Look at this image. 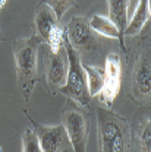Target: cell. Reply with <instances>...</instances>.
Instances as JSON below:
<instances>
[{
  "mask_svg": "<svg viewBox=\"0 0 151 152\" xmlns=\"http://www.w3.org/2000/svg\"><path fill=\"white\" fill-rule=\"evenodd\" d=\"M0 41H1V29H0Z\"/></svg>",
  "mask_w": 151,
  "mask_h": 152,
  "instance_id": "19",
  "label": "cell"
},
{
  "mask_svg": "<svg viewBox=\"0 0 151 152\" xmlns=\"http://www.w3.org/2000/svg\"><path fill=\"white\" fill-rule=\"evenodd\" d=\"M44 80L47 91L50 94H56L57 91L65 85L66 75H68V56L65 47H62L57 53L47 50L44 53Z\"/></svg>",
  "mask_w": 151,
  "mask_h": 152,
  "instance_id": "9",
  "label": "cell"
},
{
  "mask_svg": "<svg viewBox=\"0 0 151 152\" xmlns=\"http://www.w3.org/2000/svg\"><path fill=\"white\" fill-rule=\"evenodd\" d=\"M148 22H150V0H139L136 10L129 18L125 31L122 32V37L123 35H131V37L138 35L145 28V25H148Z\"/></svg>",
  "mask_w": 151,
  "mask_h": 152,
  "instance_id": "12",
  "label": "cell"
},
{
  "mask_svg": "<svg viewBox=\"0 0 151 152\" xmlns=\"http://www.w3.org/2000/svg\"><path fill=\"white\" fill-rule=\"evenodd\" d=\"M98 152H131L132 130L125 117L110 107L97 108Z\"/></svg>",
  "mask_w": 151,
  "mask_h": 152,
  "instance_id": "1",
  "label": "cell"
},
{
  "mask_svg": "<svg viewBox=\"0 0 151 152\" xmlns=\"http://www.w3.org/2000/svg\"><path fill=\"white\" fill-rule=\"evenodd\" d=\"M133 142L138 152H150L151 149V120L150 107L139 110L133 117Z\"/></svg>",
  "mask_w": 151,
  "mask_h": 152,
  "instance_id": "11",
  "label": "cell"
},
{
  "mask_svg": "<svg viewBox=\"0 0 151 152\" xmlns=\"http://www.w3.org/2000/svg\"><path fill=\"white\" fill-rule=\"evenodd\" d=\"M41 3H46L47 6H50L55 13L57 15V18L62 19V16L76 4L75 0H41Z\"/></svg>",
  "mask_w": 151,
  "mask_h": 152,
  "instance_id": "17",
  "label": "cell"
},
{
  "mask_svg": "<svg viewBox=\"0 0 151 152\" xmlns=\"http://www.w3.org/2000/svg\"><path fill=\"white\" fill-rule=\"evenodd\" d=\"M41 39L35 35L28 38H19L13 41L12 51L16 64V80L21 95L25 101H29L37 82V61L38 48L41 47Z\"/></svg>",
  "mask_w": 151,
  "mask_h": 152,
  "instance_id": "2",
  "label": "cell"
},
{
  "mask_svg": "<svg viewBox=\"0 0 151 152\" xmlns=\"http://www.w3.org/2000/svg\"><path fill=\"white\" fill-rule=\"evenodd\" d=\"M63 47L68 56V75L65 85L59 89L65 96L78 102L79 105H88L91 96L88 92V83H87V75L82 67V60L76 50L71 45L68 37L65 35Z\"/></svg>",
  "mask_w": 151,
  "mask_h": 152,
  "instance_id": "5",
  "label": "cell"
},
{
  "mask_svg": "<svg viewBox=\"0 0 151 152\" xmlns=\"http://www.w3.org/2000/svg\"><path fill=\"white\" fill-rule=\"evenodd\" d=\"M34 35L47 44L49 50L57 53L63 47V39L66 29L57 18L55 10L46 3H38L35 16H34Z\"/></svg>",
  "mask_w": 151,
  "mask_h": 152,
  "instance_id": "6",
  "label": "cell"
},
{
  "mask_svg": "<svg viewBox=\"0 0 151 152\" xmlns=\"http://www.w3.org/2000/svg\"><path fill=\"white\" fill-rule=\"evenodd\" d=\"M90 28L93 29V32H97L100 35H104L107 38H116L120 41V45L125 48V44H123V38L120 35L117 26L114 25L113 22L107 16H101V15H94L91 16L90 22H88Z\"/></svg>",
  "mask_w": 151,
  "mask_h": 152,
  "instance_id": "13",
  "label": "cell"
},
{
  "mask_svg": "<svg viewBox=\"0 0 151 152\" xmlns=\"http://www.w3.org/2000/svg\"><path fill=\"white\" fill-rule=\"evenodd\" d=\"M21 140H22V152H43L38 143L37 134L32 129H25L21 136Z\"/></svg>",
  "mask_w": 151,
  "mask_h": 152,
  "instance_id": "16",
  "label": "cell"
},
{
  "mask_svg": "<svg viewBox=\"0 0 151 152\" xmlns=\"http://www.w3.org/2000/svg\"><path fill=\"white\" fill-rule=\"evenodd\" d=\"M84 72L87 75V83H88V92L90 96L93 98L95 95H98L103 89V82H104V69L100 66L94 64H88V63H82Z\"/></svg>",
  "mask_w": 151,
  "mask_h": 152,
  "instance_id": "15",
  "label": "cell"
},
{
  "mask_svg": "<svg viewBox=\"0 0 151 152\" xmlns=\"http://www.w3.org/2000/svg\"><path fill=\"white\" fill-rule=\"evenodd\" d=\"M148 37V31L141 37L129 66V94L133 101L142 104L150 101L151 92V58Z\"/></svg>",
  "mask_w": 151,
  "mask_h": 152,
  "instance_id": "3",
  "label": "cell"
},
{
  "mask_svg": "<svg viewBox=\"0 0 151 152\" xmlns=\"http://www.w3.org/2000/svg\"><path fill=\"white\" fill-rule=\"evenodd\" d=\"M66 37L69 39L71 45L76 50V53H91L95 54L100 50V45L94 37L93 29L88 25V20L84 16H74L66 25Z\"/></svg>",
  "mask_w": 151,
  "mask_h": 152,
  "instance_id": "8",
  "label": "cell"
},
{
  "mask_svg": "<svg viewBox=\"0 0 151 152\" xmlns=\"http://www.w3.org/2000/svg\"><path fill=\"white\" fill-rule=\"evenodd\" d=\"M4 3H6V0H0V9L4 6Z\"/></svg>",
  "mask_w": 151,
  "mask_h": 152,
  "instance_id": "18",
  "label": "cell"
},
{
  "mask_svg": "<svg viewBox=\"0 0 151 152\" xmlns=\"http://www.w3.org/2000/svg\"><path fill=\"white\" fill-rule=\"evenodd\" d=\"M60 118L74 152H87L90 139V111H87L84 105L68 99L62 108Z\"/></svg>",
  "mask_w": 151,
  "mask_h": 152,
  "instance_id": "4",
  "label": "cell"
},
{
  "mask_svg": "<svg viewBox=\"0 0 151 152\" xmlns=\"http://www.w3.org/2000/svg\"><path fill=\"white\" fill-rule=\"evenodd\" d=\"M109 4V19L117 26L120 35L128 25V6L129 0H107ZM123 38V37H122Z\"/></svg>",
  "mask_w": 151,
  "mask_h": 152,
  "instance_id": "14",
  "label": "cell"
},
{
  "mask_svg": "<svg viewBox=\"0 0 151 152\" xmlns=\"http://www.w3.org/2000/svg\"><path fill=\"white\" fill-rule=\"evenodd\" d=\"M25 115L32 123V130L37 134L38 143L43 152H68L71 149L68 133L62 123L56 126H46V124L37 123L32 117H29V114L27 111H25Z\"/></svg>",
  "mask_w": 151,
  "mask_h": 152,
  "instance_id": "7",
  "label": "cell"
},
{
  "mask_svg": "<svg viewBox=\"0 0 151 152\" xmlns=\"http://www.w3.org/2000/svg\"><path fill=\"white\" fill-rule=\"evenodd\" d=\"M122 60L117 53H109L106 57V66H104V82L103 89L100 92L101 102L106 107H110L114 98L120 91V82H122Z\"/></svg>",
  "mask_w": 151,
  "mask_h": 152,
  "instance_id": "10",
  "label": "cell"
}]
</instances>
